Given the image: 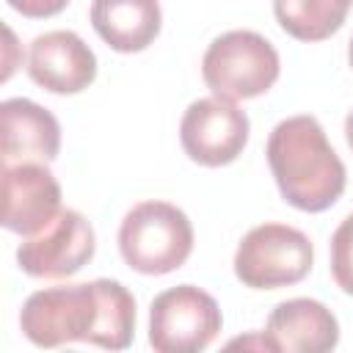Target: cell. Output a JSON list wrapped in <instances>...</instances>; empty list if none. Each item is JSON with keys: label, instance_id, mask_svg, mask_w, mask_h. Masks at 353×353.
<instances>
[{"label": "cell", "instance_id": "obj_1", "mask_svg": "<svg viewBox=\"0 0 353 353\" xmlns=\"http://www.w3.org/2000/svg\"><path fill=\"white\" fill-rule=\"evenodd\" d=\"M19 328L39 347L91 342L105 350H124L135 334V298L113 279L47 287L22 303Z\"/></svg>", "mask_w": 353, "mask_h": 353}, {"label": "cell", "instance_id": "obj_2", "mask_svg": "<svg viewBox=\"0 0 353 353\" xmlns=\"http://www.w3.org/2000/svg\"><path fill=\"white\" fill-rule=\"evenodd\" d=\"M265 154L281 196L303 212H323L345 193V163L314 116L303 113L279 121Z\"/></svg>", "mask_w": 353, "mask_h": 353}, {"label": "cell", "instance_id": "obj_3", "mask_svg": "<svg viewBox=\"0 0 353 353\" xmlns=\"http://www.w3.org/2000/svg\"><path fill=\"white\" fill-rule=\"evenodd\" d=\"M124 262L143 276H163L182 268L193 251L190 218L168 201L135 204L119 226Z\"/></svg>", "mask_w": 353, "mask_h": 353}, {"label": "cell", "instance_id": "obj_4", "mask_svg": "<svg viewBox=\"0 0 353 353\" xmlns=\"http://www.w3.org/2000/svg\"><path fill=\"white\" fill-rule=\"evenodd\" d=\"M281 61L276 47L256 30H229L212 39L201 58V77L221 99H251L273 88Z\"/></svg>", "mask_w": 353, "mask_h": 353}, {"label": "cell", "instance_id": "obj_5", "mask_svg": "<svg viewBox=\"0 0 353 353\" xmlns=\"http://www.w3.org/2000/svg\"><path fill=\"white\" fill-rule=\"evenodd\" d=\"M312 262L314 245L301 229L287 223H259L234 251V276L251 290H276L306 279Z\"/></svg>", "mask_w": 353, "mask_h": 353}, {"label": "cell", "instance_id": "obj_6", "mask_svg": "<svg viewBox=\"0 0 353 353\" xmlns=\"http://www.w3.org/2000/svg\"><path fill=\"white\" fill-rule=\"evenodd\" d=\"M223 317L210 292L179 284L149 306V345L157 353H199L221 334Z\"/></svg>", "mask_w": 353, "mask_h": 353}, {"label": "cell", "instance_id": "obj_7", "mask_svg": "<svg viewBox=\"0 0 353 353\" xmlns=\"http://www.w3.org/2000/svg\"><path fill=\"white\" fill-rule=\"evenodd\" d=\"M248 116L232 99L201 97L188 105L179 121V141L185 154L207 168L226 165L248 143Z\"/></svg>", "mask_w": 353, "mask_h": 353}, {"label": "cell", "instance_id": "obj_8", "mask_svg": "<svg viewBox=\"0 0 353 353\" xmlns=\"http://www.w3.org/2000/svg\"><path fill=\"white\" fill-rule=\"evenodd\" d=\"M97 237L91 223L77 210H61L41 232L30 234L17 248L22 273L33 279H66L91 262Z\"/></svg>", "mask_w": 353, "mask_h": 353}, {"label": "cell", "instance_id": "obj_9", "mask_svg": "<svg viewBox=\"0 0 353 353\" xmlns=\"http://www.w3.org/2000/svg\"><path fill=\"white\" fill-rule=\"evenodd\" d=\"M61 212V185L44 163L3 165V226L17 234L41 232Z\"/></svg>", "mask_w": 353, "mask_h": 353}, {"label": "cell", "instance_id": "obj_10", "mask_svg": "<svg viewBox=\"0 0 353 353\" xmlns=\"http://www.w3.org/2000/svg\"><path fill=\"white\" fill-rule=\"evenodd\" d=\"M28 74L52 94H77L97 77V55L74 30H47L30 41Z\"/></svg>", "mask_w": 353, "mask_h": 353}, {"label": "cell", "instance_id": "obj_11", "mask_svg": "<svg viewBox=\"0 0 353 353\" xmlns=\"http://www.w3.org/2000/svg\"><path fill=\"white\" fill-rule=\"evenodd\" d=\"M3 165L14 163H50L61 149L58 119L33 99L14 97L0 105Z\"/></svg>", "mask_w": 353, "mask_h": 353}, {"label": "cell", "instance_id": "obj_12", "mask_svg": "<svg viewBox=\"0 0 353 353\" xmlns=\"http://www.w3.org/2000/svg\"><path fill=\"white\" fill-rule=\"evenodd\" d=\"M273 350L284 353H325L339 342V323L328 306L312 298L281 301L265 325Z\"/></svg>", "mask_w": 353, "mask_h": 353}, {"label": "cell", "instance_id": "obj_13", "mask_svg": "<svg viewBox=\"0 0 353 353\" xmlns=\"http://www.w3.org/2000/svg\"><path fill=\"white\" fill-rule=\"evenodd\" d=\"M157 0H91V25L116 52H141L160 33Z\"/></svg>", "mask_w": 353, "mask_h": 353}, {"label": "cell", "instance_id": "obj_14", "mask_svg": "<svg viewBox=\"0 0 353 353\" xmlns=\"http://www.w3.org/2000/svg\"><path fill=\"white\" fill-rule=\"evenodd\" d=\"M353 0H273L279 25L298 41H323L336 33Z\"/></svg>", "mask_w": 353, "mask_h": 353}, {"label": "cell", "instance_id": "obj_15", "mask_svg": "<svg viewBox=\"0 0 353 353\" xmlns=\"http://www.w3.org/2000/svg\"><path fill=\"white\" fill-rule=\"evenodd\" d=\"M331 276L342 292L353 295V212L331 234Z\"/></svg>", "mask_w": 353, "mask_h": 353}, {"label": "cell", "instance_id": "obj_16", "mask_svg": "<svg viewBox=\"0 0 353 353\" xmlns=\"http://www.w3.org/2000/svg\"><path fill=\"white\" fill-rule=\"evenodd\" d=\"M14 11H19L28 19H44V17H55L61 14L69 0H6Z\"/></svg>", "mask_w": 353, "mask_h": 353}, {"label": "cell", "instance_id": "obj_17", "mask_svg": "<svg viewBox=\"0 0 353 353\" xmlns=\"http://www.w3.org/2000/svg\"><path fill=\"white\" fill-rule=\"evenodd\" d=\"M229 347H256V350H273V342L268 339V334H251V336H237L229 342Z\"/></svg>", "mask_w": 353, "mask_h": 353}, {"label": "cell", "instance_id": "obj_18", "mask_svg": "<svg viewBox=\"0 0 353 353\" xmlns=\"http://www.w3.org/2000/svg\"><path fill=\"white\" fill-rule=\"evenodd\" d=\"M345 138H347V146L353 149V110H350L347 119H345Z\"/></svg>", "mask_w": 353, "mask_h": 353}, {"label": "cell", "instance_id": "obj_19", "mask_svg": "<svg viewBox=\"0 0 353 353\" xmlns=\"http://www.w3.org/2000/svg\"><path fill=\"white\" fill-rule=\"evenodd\" d=\"M347 61H350V66H353V39H350V47H347Z\"/></svg>", "mask_w": 353, "mask_h": 353}]
</instances>
